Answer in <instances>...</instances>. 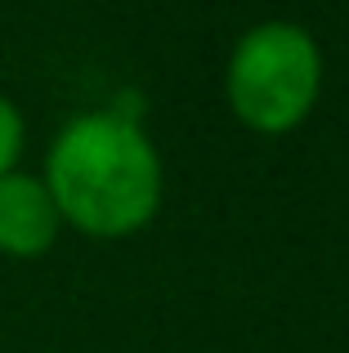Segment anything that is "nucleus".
I'll list each match as a JSON object with an SVG mask.
<instances>
[{"label": "nucleus", "instance_id": "obj_2", "mask_svg": "<svg viewBox=\"0 0 349 353\" xmlns=\"http://www.w3.org/2000/svg\"><path fill=\"white\" fill-rule=\"evenodd\" d=\"M323 85V54L296 23H260L228 59V103L251 130L282 134L309 117Z\"/></svg>", "mask_w": 349, "mask_h": 353}, {"label": "nucleus", "instance_id": "obj_3", "mask_svg": "<svg viewBox=\"0 0 349 353\" xmlns=\"http://www.w3.org/2000/svg\"><path fill=\"white\" fill-rule=\"evenodd\" d=\"M59 228H63V215L41 174H27V170L0 174V255L36 259L54 246Z\"/></svg>", "mask_w": 349, "mask_h": 353}, {"label": "nucleus", "instance_id": "obj_1", "mask_svg": "<svg viewBox=\"0 0 349 353\" xmlns=\"http://www.w3.org/2000/svg\"><path fill=\"white\" fill-rule=\"evenodd\" d=\"M41 179L63 224L90 237L139 233L161 201L157 148L126 112H86L68 121L45 157Z\"/></svg>", "mask_w": 349, "mask_h": 353}, {"label": "nucleus", "instance_id": "obj_4", "mask_svg": "<svg viewBox=\"0 0 349 353\" xmlns=\"http://www.w3.org/2000/svg\"><path fill=\"white\" fill-rule=\"evenodd\" d=\"M23 139H27V125H23V112L9 94H0V174L18 170V157H23Z\"/></svg>", "mask_w": 349, "mask_h": 353}]
</instances>
